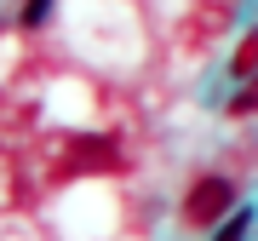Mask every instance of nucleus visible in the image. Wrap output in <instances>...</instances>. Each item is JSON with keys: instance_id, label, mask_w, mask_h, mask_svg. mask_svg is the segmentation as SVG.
<instances>
[{"instance_id": "423d86ee", "label": "nucleus", "mask_w": 258, "mask_h": 241, "mask_svg": "<svg viewBox=\"0 0 258 241\" xmlns=\"http://www.w3.org/2000/svg\"><path fill=\"white\" fill-rule=\"evenodd\" d=\"M46 6H52V0H29V6H23V29H35L40 18H46Z\"/></svg>"}, {"instance_id": "20e7f679", "label": "nucleus", "mask_w": 258, "mask_h": 241, "mask_svg": "<svg viewBox=\"0 0 258 241\" xmlns=\"http://www.w3.org/2000/svg\"><path fill=\"white\" fill-rule=\"evenodd\" d=\"M247 230H252V213L241 207V213H230V218L218 224V235H212V241H247Z\"/></svg>"}, {"instance_id": "f257e3e1", "label": "nucleus", "mask_w": 258, "mask_h": 241, "mask_svg": "<svg viewBox=\"0 0 258 241\" xmlns=\"http://www.w3.org/2000/svg\"><path fill=\"white\" fill-rule=\"evenodd\" d=\"M235 213V184L230 178H201L189 195H184V218L189 224H218Z\"/></svg>"}, {"instance_id": "f03ea898", "label": "nucleus", "mask_w": 258, "mask_h": 241, "mask_svg": "<svg viewBox=\"0 0 258 241\" xmlns=\"http://www.w3.org/2000/svg\"><path fill=\"white\" fill-rule=\"evenodd\" d=\"M75 167H86V172H109V167H115V149L103 144V138H81V144H75Z\"/></svg>"}, {"instance_id": "39448f33", "label": "nucleus", "mask_w": 258, "mask_h": 241, "mask_svg": "<svg viewBox=\"0 0 258 241\" xmlns=\"http://www.w3.org/2000/svg\"><path fill=\"white\" fill-rule=\"evenodd\" d=\"M252 109H258V75H252V81L230 98V115H252Z\"/></svg>"}, {"instance_id": "7ed1b4c3", "label": "nucleus", "mask_w": 258, "mask_h": 241, "mask_svg": "<svg viewBox=\"0 0 258 241\" xmlns=\"http://www.w3.org/2000/svg\"><path fill=\"white\" fill-rule=\"evenodd\" d=\"M235 81H252V75H258V35H247V40H241V46H235Z\"/></svg>"}]
</instances>
